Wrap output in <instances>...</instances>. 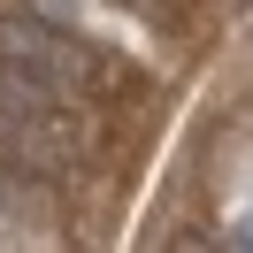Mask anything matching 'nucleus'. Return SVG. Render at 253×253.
I'll use <instances>...</instances> for the list:
<instances>
[{
    "label": "nucleus",
    "instance_id": "obj_1",
    "mask_svg": "<svg viewBox=\"0 0 253 253\" xmlns=\"http://www.w3.org/2000/svg\"><path fill=\"white\" fill-rule=\"evenodd\" d=\"M0 62L8 69H39V77L69 84V92H84L100 77L92 46L69 39V31H54V23H39V16H0Z\"/></svg>",
    "mask_w": 253,
    "mask_h": 253
}]
</instances>
